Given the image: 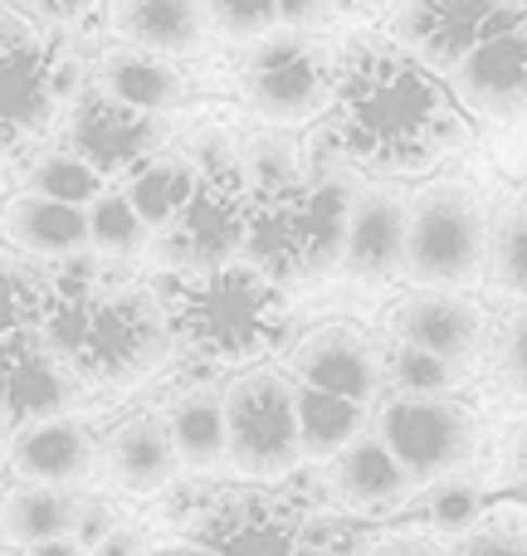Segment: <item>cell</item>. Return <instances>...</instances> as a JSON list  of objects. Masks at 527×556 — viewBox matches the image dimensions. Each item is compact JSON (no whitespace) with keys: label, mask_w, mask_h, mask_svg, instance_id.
Segmentation results:
<instances>
[{"label":"cell","mask_w":527,"mask_h":556,"mask_svg":"<svg viewBox=\"0 0 527 556\" xmlns=\"http://www.w3.org/2000/svg\"><path fill=\"white\" fill-rule=\"evenodd\" d=\"M332 142L372 176H425L469 147V123L430 64L391 35H356L337 49Z\"/></svg>","instance_id":"1"},{"label":"cell","mask_w":527,"mask_h":556,"mask_svg":"<svg viewBox=\"0 0 527 556\" xmlns=\"http://www.w3.org/2000/svg\"><path fill=\"white\" fill-rule=\"evenodd\" d=\"M152 288L172 323V342L196 366L244 371L274 362L293 342L288 293L244 260L211 264V269H166Z\"/></svg>","instance_id":"2"},{"label":"cell","mask_w":527,"mask_h":556,"mask_svg":"<svg viewBox=\"0 0 527 556\" xmlns=\"http://www.w3.org/2000/svg\"><path fill=\"white\" fill-rule=\"evenodd\" d=\"M489 205L469 181H425L405 195V283L474 288L489 269Z\"/></svg>","instance_id":"3"},{"label":"cell","mask_w":527,"mask_h":556,"mask_svg":"<svg viewBox=\"0 0 527 556\" xmlns=\"http://www.w3.org/2000/svg\"><path fill=\"white\" fill-rule=\"evenodd\" d=\"M225 395V469L240 483H284L303 469L298 381L284 366H244L221 386Z\"/></svg>","instance_id":"4"},{"label":"cell","mask_w":527,"mask_h":556,"mask_svg":"<svg viewBox=\"0 0 527 556\" xmlns=\"http://www.w3.org/2000/svg\"><path fill=\"white\" fill-rule=\"evenodd\" d=\"M337 54H327L303 29H274V35L244 45L240 59V98L268 127H308L332 113Z\"/></svg>","instance_id":"5"},{"label":"cell","mask_w":527,"mask_h":556,"mask_svg":"<svg viewBox=\"0 0 527 556\" xmlns=\"http://www.w3.org/2000/svg\"><path fill=\"white\" fill-rule=\"evenodd\" d=\"M372 434L396 454L415 489L444 483L479 459V415L460 395H386Z\"/></svg>","instance_id":"6"},{"label":"cell","mask_w":527,"mask_h":556,"mask_svg":"<svg viewBox=\"0 0 527 556\" xmlns=\"http://www.w3.org/2000/svg\"><path fill=\"white\" fill-rule=\"evenodd\" d=\"M250 215L254 186L244 181L240 162L196 166V186L186 205L162 235H152V244L162 250V269H211V264L240 260Z\"/></svg>","instance_id":"7"},{"label":"cell","mask_w":527,"mask_h":556,"mask_svg":"<svg viewBox=\"0 0 527 556\" xmlns=\"http://www.w3.org/2000/svg\"><path fill=\"white\" fill-rule=\"evenodd\" d=\"M327 503L323 493L298 498L293 479L250 483V489H215L205 513L186 538L201 556H298V518Z\"/></svg>","instance_id":"8"},{"label":"cell","mask_w":527,"mask_h":556,"mask_svg":"<svg viewBox=\"0 0 527 556\" xmlns=\"http://www.w3.org/2000/svg\"><path fill=\"white\" fill-rule=\"evenodd\" d=\"M78 64L64 45L29 29H0V147H25L68 113Z\"/></svg>","instance_id":"9"},{"label":"cell","mask_w":527,"mask_h":556,"mask_svg":"<svg viewBox=\"0 0 527 556\" xmlns=\"http://www.w3.org/2000/svg\"><path fill=\"white\" fill-rule=\"evenodd\" d=\"M527 15L509 0H401L396 10V35L421 64H430L440 78H450L469 54L509 35Z\"/></svg>","instance_id":"10"},{"label":"cell","mask_w":527,"mask_h":556,"mask_svg":"<svg viewBox=\"0 0 527 556\" xmlns=\"http://www.w3.org/2000/svg\"><path fill=\"white\" fill-rule=\"evenodd\" d=\"M386 337L411 342L460 371H479L493 352V327L469 288H411L386 313Z\"/></svg>","instance_id":"11"},{"label":"cell","mask_w":527,"mask_h":556,"mask_svg":"<svg viewBox=\"0 0 527 556\" xmlns=\"http://www.w3.org/2000/svg\"><path fill=\"white\" fill-rule=\"evenodd\" d=\"M288 376L298 386L376 405L386 395V356L372 332L356 323H317L288 342Z\"/></svg>","instance_id":"12"},{"label":"cell","mask_w":527,"mask_h":556,"mask_svg":"<svg viewBox=\"0 0 527 556\" xmlns=\"http://www.w3.org/2000/svg\"><path fill=\"white\" fill-rule=\"evenodd\" d=\"M64 147L84 156L103 181H123L133 166H142L147 156H156L166 147V117L137 113V108H123L108 93L88 88L68 103Z\"/></svg>","instance_id":"13"},{"label":"cell","mask_w":527,"mask_h":556,"mask_svg":"<svg viewBox=\"0 0 527 556\" xmlns=\"http://www.w3.org/2000/svg\"><path fill=\"white\" fill-rule=\"evenodd\" d=\"M10 469H15V479L78 493L93 479H103V434L68 410L29 420L10 430Z\"/></svg>","instance_id":"14"},{"label":"cell","mask_w":527,"mask_h":556,"mask_svg":"<svg viewBox=\"0 0 527 556\" xmlns=\"http://www.w3.org/2000/svg\"><path fill=\"white\" fill-rule=\"evenodd\" d=\"M323 493L337 513L362 522V518H391V513L411 508L421 489L405 479L396 454L366 430L362 440H352L337 459L323 464Z\"/></svg>","instance_id":"15"},{"label":"cell","mask_w":527,"mask_h":556,"mask_svg":"<svg viewBox=\"0 0 527 556\" xmlns=\"http://www.w3.org/2000/svg\"><path fill=\"white\" fill-rule=\"evenodd\" d=\"M342 274L352 283H396L405 274V195L362 181L342 244Z\"/></svg>","instance_id":"16"},{"label":"cell","mask_w":527,"mask_h":556,"mask_svg":"<svg viewBox=\"0 0 527 556\" xmlns=\"http://www.w3.org/2000/svg\"><path fill=\"white\" fill-rule=\"evenodd\" d=\"M103 479L127 498H162L181 479V459L162 410H137L103 434Z\"/></svg>","instance_id":"17"},{"label":"cell","mask_w":527,"mask_h":556,"mask_svg":"<svg viewBox=\"0 0 527 556\" xmlns=\"http://www.w3.org/2000/svg\"><path fill=\"white\" fill-rule=\"evenodd\" d=\"M450 93L460 98V108L479 117H523L527 113V20L513 25L509 35H499L493 45H484L479 54H469L450 78Z\"/></svg>","instance_id":"18"},{"label":"cell","mask_w":527,"mask_h":556,"mask_svg":"<svg viewBox=\"0 0 527 556\" xmlns=\"http://www.w3.org/2000/svg\"><path fill=\"white\" fill-rule=\"evenodd\" d=\"M108 29L117 45L166 59H196L215 35L205 0H108Z\"/></svg>","instance_id":"19"},{"label":"cell","mask_w":527,"mask_h":556,"mask_svg":"<svg viewBox=\"0 0 527 556\" xmlns=\"http://www.w3.org/2000/svg\"><path fill=\"white\" fill-rule=\"evenodd\" d=\"M93 88L108 93L113 103L137 108L152 117H172L176 108L191 98V84L176 68V59L152 54V49H133V45H113L93 68Z\"/></svg>","instance_id":"20"},{"label":"cell","mask_w":527,"mask_h":556,"mask_svg":"<svg viewBox=\"0 0 527 556\" xmlns=\"http://www.w3.org/2000/svg\"><path fill=\"white\" fill-rule=\"evenodd\" d=\"M0 235H5L10 250L29 254L39 264L74 260V254H88V211L84 205L49 201V195H35V191H20L0 211Z\"/></svg>","instance_id":"21"},{"label":"cell","mask_w":527,"mask_h":556,"mask_svg":"<svg viewBox=\"0 0 527 556\" xmlns=\"http://www.w3.org/2000/svg\"><path fill=\"white\" fill-rule=\"evenodd\" d=\"M74 513H78V498L68 489L15 479L0 493V538L15 542L20 552L39 547V542L68 538L74 532Z\"/></svg>","instance_id":"22"},{"label":"cell","mask_w":527,"mask_h":556,"mask_svg":"<svg viewBox=\"0 0 527 556\" xmlns=\"http://www.w3.org/2000/svg\"><path fill=\"white\" fill-rule=\"evenodd\" d=\"M166 430H172L176 459L186 473H221L225 469V395L221 391H186L166 405Z\"/></svg>","instance_id":"23"},{"label":"cell","mask_w":527,"mask_h":556,"mask_svg":"<svg viewBox=\"0 0 527 556\" xmlns=\"http://www.w3.org/2000/svg\"><path fill=\"white\" fill-rule=\"evenodd\" d=\"M211 29L230 45H254L274 29H323L332 20V0H205Z\"/></svg>","instance_id":"24"},{"label":"cell","mask_w":527,"mask_h":556,"mask_svg":"<svg viewBox=\"0 0 527 556\" xmlns=\"http://www.w3.org/2000/svg\"><path fill=\"white\" fill-rule=\"evenodd\" d=\"M196 186V162L186 152H156L147 156L142 166H133V172L117 181V191L133 201V211L147 220V230L162 235L166 225L176 220V211L186 205V195H191Z\"/></svg>","instance_id":"25"},{"label":"cell","mask_w":527,"mask_h":556,"mask_svg":"<svg viewBox=\"0 0 527 556\" xmlns=\"http://www.w3.org/2000/svg\"><path fill=\"white\" fill-rule=\"evenodd\" d=\"M298 430H303V464H327L372 430V405L298 386Z\"/></svg>","instance_id":"26"},{"label":"cell","mask_w":527,"mask_h":556,"mask_svg":"<svg viewBox=\"0 0 527 556\" xmlns=\"http://www.w3.org/2000/svg\"><path fill=\"white\" fill-rule=\"evenodd\" d=\"M493 288L513 303H527V191L513 195L489 225V269Z\"/></svg>","instance_id":"27"},{"label":"cell","mask_w":527,"mask_h":556,"mask_svg":"<svg viewBox=\"0 0 527 556\" xmlns=\"http://www.w3.org/2000/svg\"><path fill=\"white\" fill-rule=\"evenodd\" d=\"M88 250L103 254V260H117V264L152 250V230H147V220L133 211V201H127L117 186H108V191L88 205Z\"/></svg>","instance_id":"28"},{"label":"cell","mask_w":527,"mask_h":556,"mask_svg":"<svg viewBox=\"0 0 527 556\" xmlns=\"http://www.w3.org/2000/svg\"><path fill=\"white\" fill-rule=\"evenodd\" d=\"M381 356H386V391L391 395H460L469 371L460 366L440 362V356L421 352L411 342H396L386 337L381 342Z\"/></svg>","instance_id":"29"},{"label":"cell","mask_w":527,"mask_h":556,"mask_svg":"<svg viewBox=\"0 0 527 556\" xmlns=\"http://www.w3.org/2000/svg\"><path fill=\"white\" fill-rule=\"evenodd\" d=\"M108 186L113 181H103V176H98L78 152H68V147L39 152L25 172V191L49 195V201H64V205H84V211L108 191Z\"/></svg>","instance_id":"30"},{"label":"cell","mask_w":527,"mask_h":556,"mask_svg":"<svg viewBox=\"0 0 527 556\" xmlns=\"http://www.w3.org/2000/svg\"><path fill=\"white\" fill-rule=\"evenodd\" d=\"M415 503H421L430 532H440V538H469L474 528L489 522V493H484V483L464 479V473L421 489L415 493Z\"/></svg>","instance_id":"31"},{"label":"cell","mask_w":527,"mask_h":556,"mask_svg":"<svg viewBox=\"0 0 527 556\" xmlns=\"http://www.w3.org/2000/svg\"><path fill=\"white\" fill-rule=\"evenodd\" d=\"M235 162H240L244 181H250L260 195L288 191V186H298L308 172H313V166H308V156H303V147H298L284 127H278V132H260V137H250V142H240Z\"/></svg>","instance_id":"32"},{"label":"cell","mask_w":527,"mask_h":556,"mask_svg":"<svg viewBox=\"0 0 527 556\" xmlns=\"http://www.w3.org/2000/svg\"><path fill=\"white\" fill-rule=\"evenodd\" d=\"M39 303H45V269L20 250H0V342L35 332Z\"/></svg>","instance_id":"33"},{"label":"cell","mask_w":527,"mask_h":556,"mask_svg":"<svg viewBox=\"0 0 527 556\" xmlns=\"http://www.w3.org/2000/svg\"><path fill=\"white\" fill-rule=\"evenodd\" d=\"M493 376H499V391L509 401L527 405V303L503 323L499 342H493Z\"/></svg>","instance_id":"34"},{"label":"cell","mask_w":527,"mask_h":556,"mask_svg":"<svg viewBox=\"0 0 527 556\" xmlns=\"http://www.w3.org/2000/svg\"><path fill=\"white\" fill-rule=\"evenodd\" d=\"M454 556H527V528H518V522L474 528L469 538H460Z\"/></svg>","instance_id":"35"},{"label":"cell","mask_w":527,"mask_h":556,"mask_svg":"<svg viewBox=\"0 0 527 556\" xmlns=\"http://www.w3.org/2000/svg\"><path fill=\"white\" fill-rule=\"evenodd\" d=\"M117 522H123V518H117V508H113V503H103V498H88V503H78V513H74V532H68V538H74L78 547H88V552H93L98 542H103L108 532L117 528Z\"/></svg>","instance_id":"36"},{"label":"cell","mask_w":527,"mask_h":556,"mask_svg":"<svg viewBox=\"0 0 527 556\" xmlns=\"http://www.w3.org/2000/svg\"><path fill=\"white\" fill-rule=\"evenodd\" d=\"M152 552V538H147V528H137V522H117L113 532H108L103 542H98L88 556H147Z\"/></svg>","instance_id":"37"},{"label":"cell","mask_w":527,"mask_h":556,"mask_svg":"<svg viewBox=\"0 0 527 556\" xmlns=\"http://www.w3.org/2000/svg\"><path fill=\"white\" fill-rule=\"evenodd\" d=\"M362 556H440L435 542L415 538V532H396V538H381V542H366Z\"/></svg>","instance_id":"38"},{"label":"cell","mask_w":527,"mask_h":556,"mask_svg":"<svg viewBox=\"0 0 527 556\" xmlns=\"http://www.w3.org/2000/svg\"><path fill=\"white\" fill-rule=\"evenodd\" d=\"M10 5L20 10V15H29V20H74L78 10H88L93 0H10Z\"/></svg>","instance_id":"39"},{"label":"cell","mask_w":527,"mask_h":556,"mask_svg":"<svg viewBox=\"0 0 527 556\" xmlns=\"http://www.w3.org/2000/svg\"><path fill=\"white\" fill-rule=\"evenodd\" d=\"M509 473H513V489L527 498V430L513 440V454H509Z\"/></svg>","instance_id":"40"},{"label":"cell","mask_w":527,"mask_h":556,"mask_svg":"<svg viewBox=\"0 0 527 556\" xmlns=\"http://www.w3.org/2000/svg\"><path fill=\"white\" fill-rule=\"evenodd\" d=\"M25 556H88V547H78L74 538H54V542H39V547H25Z\"/></svg>","instance_id":"41"},{"label":"cell","mask_w":527,"mask_h":556,"mask_svg":"<svg viewBox=\"0 0 527 556\" xmlns=\"http://www.w3.org/2000/svg\"><path fill=\"white\" fill-rule=\"evenodd\" d=\"M509 5H513V10H518V15H527V0H509Z\"/></svg>","instance_id":"42"}]
</instances>
